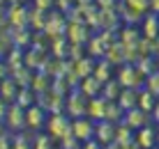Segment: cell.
I'll use <instances>...</instances> for the list:
<instances>
[{"label":"cell","instance_id":"7","mask_svg":"<svg viewBox=\"0 0 159 149\" xmlns=\"http://www.w3.org/2000/svg\"><path fill=\"white\" fill-rule=\"evenodd\" d=\"M5 122L12 131H19L25 126V108H21L19 103H9L7 113H5Z\"/></svg>","mask_w":159,"mask_h":149},{"label":"cell","instance_id":"23","mask_svg":"<svg viewBox=\"0 0 159 149\" xmlns=\"http://www.w3.org/2000/svg\"><path fill=\"white\" fill-rule=\"evenodd\" d=\"M125 117V110L118 106V101H108V106H106V117L104 119H108V122H120V119Z\"/></svg>","mask_w":159,"mask_h":149},{"label":"cell","instance_id":"25","mask_svg":"<svg viewBox=\"0 0 159 149\" xmlns=\"http://www.w3.org/2000/svg\"><path fill=\"white\" fill-rule=\"evenodd\" d=\"M145 90H150L159 99V69H155L150 76H145Z\"/></svg>","mask_w":159,"mask_h":149},{"label":"cell","instance_id":"8","mask_svg":"<svg viewBox=\"0 0 159 149\" xmlns=\"http://www.w3.org/2000/svg\"><path fill=\"white\" fill-rule=\"evenodd\" d=\"M95 138L99 140V145H113V140H116V126L113 122H108V119H99V122H95Z\"/></svg>","mask_w":159,"mask_h":149},{"label":"cell","instance_id":"38","mask_svg":"<svg viewBox=\"0 0 159 149\" xmlns=\"http://www.w3.org/2000/svg\"><path fill=\"white\" fill-rule=\"evenodd\" d=\"M5 2H9V5H16V2H23V0H5Z\"/></svg>","mask_w":159,"mask_h":149},{"label":"cell","instance_id":"26","mask_svg":"<svg viewBox=\"0 0 159 149\" xmlns=\"http://www.w3.org/2000/svg\"><path fill=\"white\" fill-rule=\"evenodd\" d=\"M136 67H139V71H141L143 76H150L152 71L157 69V64H155V57H152V55H145L141 62H136Z\"/></svg>","mask_w":159,"mask_h":149},{"label":"cell","instance_id":"19","mask_svg":"<svg viewBox=\"0 0 159 149\" xmlns=\"http://www.w3.org/2000/svg\"><path fill=\"white\" fill-rule=\"evenodd\" d=\"M120 92H122V85L118 83V78H111V80H106L102 85V96L106 99V101H118Z\"/></svg>","mask_w":159,"mask_h":149},{"label":"cell","instance_id":"27","mask_svg":"<svg viewBox=\"0 0 159 149\" xmlns=\"http://www.w3.org/2000/svg\"><path fill=\"white\" fill-rule=\"evenodd\" d=\"M125 7L134 9V12H139V14H145L148 9H150V0H125Z\"/></svg>","mask_w":159,"mask_h":149},{"label":"cell","instance_id":"10","mask_svg":"<svg viewBox=\"0 0 159 149\" xmlns=\"http://www.w3.org/2000/svg\"><path fill=\"white\" fill-rule=\"evenodd\" d=\"M67 35H69V41L72 44H85L90 41V30H88V23L85 21H72L67 28Z\"/></svg>","mask_w":159,"mask_h":149},{"label":"cell","instance_id":"30","mask_svg":"<svg viewBox=\"0 0 159 149\" xmlns=\"http://www.w3.org/2000/svg\"><path fill=\"white\" fill-rule=\"evenodd\" d=\"M56 5V0H35V7L42 12H51V7Z\"/></svg>","mask_w":159,"mask_h":149},{"label":"cell","instance_id":"20","mask_svg":"<svg viewBox=\"0 0 159 149\" xmlns=\"http://www.w3.org/2000/svg\"><path fill=\"white\" fill-rule=\"evenodd\" d=\"M143 37H148V39H157L159 37V16L157 14H150L143 19Z\"/></svg>","mask_w":159,"mask_h":149},{"label":"cell","instance_id":"14","mask_svg":"<svg viewBox=\"0 0 159 149\" xmlns=\"http://www.w3.org/2000/svg\"><path fill=\"white\" fill-rule=\"evenodd\" d=\"M102 85L104 83L102 80H97L95 76H85V78H81V94L88 96V99H92V96H99L102 94Z\"/></svg>","mask_w":159,"mask_h":149},{"label":"cell","instance_id":"36","mask_svg":"<svg viewBox=\"0 0 159 149\" xmlns=\"http://www.w3.org/2000/svg\"><path fill=\"white\" fill-rule=\"evenodd\" d=\"M7 71H9L7 62H2V60H0V78H5V76H7Z\"/></svg>","mask_w":159,"mask_h":149},{"label":"cell","instance_id":"37","mask_svg":"<svg viewBox=\"0 0 159 149\" xmlns=\"http://www.w3.org/2000/svg\"><path fill=\"white\" fill-rule=\"evenodd\" d=\"M150 9L152 14H159V0H150Z\"/></svg>","mask_w":159,"mask_h":149},{"label":"cell","instance_id":"3","mask_svg":"<svg viewBox=\"0 0 159 149\" xmlns=\"http://www.w3.org/2000/svg\"><path fill=\"white\" fill-rule=\"evenodd\" d=\"M72 135L79 142L92 140V138H95V122H92L88 115H83V117H74L72 119Z\"/></svg>","mask_w":159,"mask_h":149},{"label":"cell","instance_id":"2","mask_svg":"<svg viewBox=\"0 0 159 149\" xmlns=\"http://www.w3.org/2000/svg\"><path fill=\"white\" fill-rule=\"evenodd\" d=\"M118 83L122 87H134V90H139L141 85H145V76L139 71V67L136 64H122V67L118 69Z\"/></svg>","mask_w":159,"mask_h":149},{"label":"cell","instance_id":"12","mask_svg":"<svg viewBox=\"0 0 159 149\" xmlns=\"http://www.w3.org/2000/svg\"><path fill=\"white\" fill-rule=\"evenodd\" d=\"M106 106H108V101L102 94L99 96H92V99H88V113L85 115L92 119V122H99V119L106 117Z\"/></svg>","mask_w":159,"mask_h":149},{"label":"cell","instance_id":"34","mask_svg":"<svg viewBox=\"0 0 159 149\" xmlns=\"http://www.w3.org/2000/svg\"><path fill=\"white\" fill-rule=\"evenodd\" d=\"M7 106H9V103L5 101L2 96H0V119H5V113H7Z\"/></svg>","mask_w":159,"mask_h":149},{"label":"cell","instance_id":"24","mask_svg":"<svg viewBox=\"0 0 159 149\" xmlns=\"http://www.w3.org/2000/svg\"><path fill=\"white\" fill-rule=\"evenodd\" d=\"M90 55L92 57H104L106 55V44L102 41V37H90Z\"/></svg>","mask_w":159,"mask_h":149},{"label":"cell","instance_id":"39","mask_svg":"<svg viewBox=\"0 0 159 149\" xmlns=\"http://www.w3.org/2000/svg\"><path fill=\"white\" fill-rule=\"evenodd\" d=\"M155 51L159 53V37H157V39H155Z\"/></svg>","mask_w":159,"mask_h":149},{"label":"cell","instance_id":"9","mask_svg":"<svg viewBox=\"0 0 159 149\" xmlns=\"http://www.w3.org/2000/svg\"><path fill=\"white\" fill-rule=\"evenodd\" d=\"M25 126L32 131H39L42 126H46V110L42 106H37V103L25 108Z\"/></svg>","mask_w":159,"mask_h":149},{"label":"cell","instance_id":"17","mask_svg":"<svg viewBox=\"0 0 159 149\" xmlns=\"http://www.w3.org/2000/svg\"><path fill=\"white\" fill-rule=\"evenodd\" d=\"M14 103H19L21 108H30V106H35L37 103V92L32 90V87H19V94H16V101Z\"/></svg>","mask_w":159,"mask_h":149},{"label":"cell","instance_id":"35","mask_svg":"<svg viewBox=\"0 0 159 149\" xmlns=\"http://www.w3.org/2000/svg\"><path fill=\"white\" fill-rule=\"evenodd\" d=\"M150 117H152V119H155V122L159 124V99H157V103H155V110L150 113Z\"/></svg>","mask_w":159,"mask_h":149},{"label":"cell","instance_id":"18","mask_svg":"<svg viewBox=\"0 0 159 149\" xmlns=\"http://www.w3.org/2000/svg\"><path fill=\"white\" fill-rule=\"evenodd\" d=\"M62 30H65V19H62V16H58V14H51V16L46 19L44 32H46V35H51V37H58V35H62Z\"/></svg>","mask_w":159,"mask_h":149},{"label":"cell","instance_id":"21","mask_svg":"<svg viewBox=\"0 0 159 149\" xmlns=\"http://www.w3.org/2000/svg\"><path fill=\"white\" fill-rule=\"evenodd\" d=\"M95 57H83V60H79V62H74V74H76V78H85V76H92V71H95Z\"/></svg>","mask_w":159,"mask_h":149},{"label":"cell","instance_id":"22","mask_svg":"<svg viewBox=\"0 0 159 149\" xmlns=\"http://www.w3.org/2000/svg\"><path fill=\"white\" fill-rule=\"evenodd\" d=\"M155 103H157V96L152 94L150 90H139V103H136L139 108H143L145 113H152V110H155Z\"/></svg>","mask_w":159,"mask_h":149},{"label":"cell","instance_id":"16","mask_svg":"<svg viewBox=\"0 0 159 149\" xmlns=\"http://www.w3.org/2000/svg\"><path fill=\"white\" fill-rule=\"evenodd\" d=\"M113 67H116V64H111L106 57H99V62L95 64V71H92V76H95L97 80L106 83V80L113 78Z\"/></svg>","mask_w":159,"mask_h":149},{"label":"cell","instance_id":"11","mask_svg":"<svg viewBox=\"0 0 159 149\" xmlns=\"http://www.w3.org/2000/svg\"><path fill=\"white\" fill-rule=\"evenodd\" d=\"M134 140H136V145H139L141 149H152L157 145V129L155 126H141L139 131H136V135H134Z\"/></svg>","mask_w":159,"mask_h":149},{"label":"cell","instance_id":"4","mask_svg":"<svg viewBox=\"0 0 159 149\" xmlns=\"http://www.w3.org/2000/svg\"><path fill=\"white\" fill-rule=\"evenodd\" d=\"M122 122L129 126V129H134V131H139L141 126H148L150 124V113H145L143 108H139V106H134V108H129V110H125V117H122Z\"/></svg>","mask_w":159,"mask_h":149},{"label":"cell","instance_id":"15","mask_svg":"<svg viewBox=\"0 0 159 149\" xmlns=\"http://www.w3.org/2000/svg\"><path fill=\"white\" fill-rule=\"evenodd\" d=\"M136 103H139V90H134V87H122V92H120V96H118V106L122 110H129V108H134Z\"/></svg>","mask_w":159,"mask_h":149},{"label":"cell","instance_id":"32","mask_svg":"<svg viewBox=\"0 0 159 149\" xmlns=\"http://www.w3.org/2000/svg\"><path fill=\"white\" fill-rule=\"evenodd\" d=\"M12 41L9 37H5V35H0V57H2L5 53H7V44Z\"/></svg>","mask_w":159,"mask_h":149},{"label":"cell","instance_id":"28","mask_svg":"<svg viewBox=\"0 0 159 149\" xmlns=\"http://www.w3.org/2000/svg\"><path fill=\"white\" fill-rule=\"evenodd\" d=\"M32 149H53V138L51 135H37Z\"/></svg>","mask_w":159,"mask_h":149},{"label":"cell","instance_id":"13","mask_svg":"<svg viewBox=\"0 0 159 149\" xmlns=\"http://www.w3.org/2000/svg\"><path fill=\"white\" fill-rule=\"evenodd\" d=\"M19 87L21 85L14 80V76H5V78H0V96L7 103H14L16 94H19Z\"/></svg>","mask_w":159,"mask_h":149},{"label":"cell","instance_id":"31","mask_svg":"<svg viewBox=\"0 0 159 149\" xmlns=\"http://www.w3.org/2000/svg\"><path fill=\"white\" fill-rule=\"evenodd\" d=\"M56 5L62 9V12H67L69 7H74V5H76V0H56Z\"/></svg>","mask_w":159,"mask_h":149},{"label":"cell","instance_id":"33","mask_svg":"<svg viewBox=\"0 0 159 149\" xmlns=\"http://www.w3.org/2000/svg\"><path fill=\"white\" fill-rule=\"evenodd\" d=\"M97 5H99V9H113L116 0H97Z\"/></svg>","mask_w":159,"mask_h":149},{"label":"cell","instance_id":"6","mask_svg":"<svg viewBox=\"0 0 159 149\" xmlns=\"http://www.w3.org/2000/svg\"><path fill=\"white\" fill-rule=\"evenodd\" d=\"M65 106H67V115L69 117H83V115L88 113V96H83L81 94V90H76L72 96L67 99V103H65Z\"/></svg>","mask_w":159,"mask_h":149},{"label":"cell","instance_id":"29","mask_svg":"<svg viewBox=\"0 0 159 149\" xmlns=\"http://www.w3.org/2000/svg\"><path fill=\"white\" fill-rule=\"evenodd\" d=\"M60 145H62V149H81L79 145V140L69 133V135H65V138H60Z\"/></svg>","mask_w":159,"mask_h":149},{"label":"cell","instance_id":"5","mask_svg":"<svg viewBox=\"0 0 159 149\" xmlns=\"http://www.w3.org/2000/svg\"><path fill=\"white\" fill-rule=\"evenodd\" d=\"M28 21H30V14L21 2L7 7V23L12 28H28Z\"/></svg>","mask_w":159,"mask_h":149},{"label":"cell","instance_id":"1","mask_svg":"<svg viewBox=\"0 0 159 149\" xmlns=\"http://www.w3.org/2000/svg\"><path fill=\"white\" fill-rule=\"evenodd\" d=\"M46 129H48V135H51L53 140H60V138L72 133V119H69V115L53 113L51 117L46 119Z\"/></svg>","mask_w":159,"mask_h":149}]
</instances>
